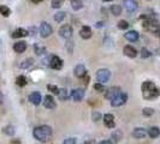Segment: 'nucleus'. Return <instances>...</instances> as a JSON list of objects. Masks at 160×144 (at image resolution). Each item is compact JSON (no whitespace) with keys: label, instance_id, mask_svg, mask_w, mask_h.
<instances>
[{"label":"nucleus","instance_id":"nucleus-17","mask_svg":"<svg viewBox=\"0 0 160 144\" xmlns=\"http://www.w3.org/2000/svg\"><path fill=\"white\" fill-rule=\"evenodd\" d=\"M123 53L126 55V57H129V58H136L137 57V50H136V48H134L133 46H124L123 48Z\"/></svg>","mask_w":160,"mask_h":144},{"label":"nucleus","instance_id":"nucleus-37","mask_svg":"<svg viewBox=\"0 0 160 144\" xmlns=\"http://www.w3.org/2000/svg\"><path fill=\"white\" fill-rule=\"evenodd\" d=\"M152 55V53L148 50L147 48H142V50H141V58L142 59H146V58H149Z\"/></svg>","mask_w":160,"mask_h":144},{"label":"nucleus","instance_id":"nucleus-19","mask_svg":"<svg viewBox=\"0 0 160 144\" xmlns=\"http://www.w3.org/2000/svg\"><path fill=\"white\" fill-rule=\"evenodd\" d=\"M124 37H125L128 41H130V42H135V41L138 40L140 34H138L136 30H130V31H128V33L124 34Z\"/></svg>","mask_w":160,"mask_h":144},{"label":"nucleus","instance_id":"nucleus-27","mask_svg":"<svg viewBox=\"0 0 160 144\" xmlns=\"http://www.w3.org/2000/svg\"><path fill=\"white\" fill-rule=\"evenodd\" d=\"M34 50H35V53H36L37 55H41V54L46 53V47H45V46H41L40 43H35V45H34Z\"/></svg>","mask_w":160,"mask_h":144},{"label":"nucleus","instance_id":"nucleus-28","mask_svg":"<svg viewBox=\"0 0 160 144\" xmlns=\"http://www.w3.org/2000/svg\"><path fill=\"white\" fill-rule=\"evenodd\" d=\"M0 14H2L4 17H9V16L11 14L10 7L6 6V5H1V6H0Z\"/></svg>","mask_w":160,"mask_h":144},{"label":"nucleus","instance_id":"nucleus-11","mask_svg":"<svg viewBox=\"0 0 160 144\" xmlns=\"http://www.w3.org/2000/svg\"><path fill=\"white\" fill-rule=\"evenodd\" d=\"M71 97H72V100L76 101V102L82 101V100H83V97H84V90H83L82 88L74 89V90L71 91Z\"/></svg>","mask_w":160,"mask_h":144},{"label":"nucleus","instance_id":"nucleus-41","mask_svg":"<svg viewBox=\"0 0 160 144\" xmlns=\"http://www.w3.org/2000/svg\"><path fill=\"white\" fill-rule=\"evenodd\" d=\"M99 144H113L112 141H109V139H106V141H102V142H100Z\"/></svg>","mask_w":160,"mask_h":144},{"label":"nucleus","instance_id":"nucleus-34","mask_svg":"<svg viewBox=\"0 0 160 144\" xmlns=\"http://www.w3.org/2000/svg\"><path fill=\"white\" fill-rule=\"evenodd\" d=\"M142 114L145 115V117H150V115H153L154 114V109L150 107H146L142 109Z\"/></svg>","mask_w":160,"mask_h":144},{"label":"nucleus","instance_id":"nucleus-8","mask_svg":"<svg viewBox=\"0 0 160 144\" xmlns=\"http://www.w3.org/2000/svg\"><path fill=\"white\" fill-rule=\"evenodd\" d=\"M59 35L62 36L63 38H65V40L71 38V36H72V28H71V25H69V24L62 25L60 29H59Z\"/></svg>","mask_w":160,"mask_h":144},{"label":"nucleus","instance_id":"nucleus-4","mask_svg":"<svg viewBox=\"0 0 160 144\" xmlns=\"http://www.w3.org/2000/svg\"><path fill=\"white\" fill-rule=\"evenodd\" d=\"M143 28L148 30V31H150V33H158L159 31V24L158 22L155 21V19H153V18H147L145 22H143Z\"/></svg>","mask_w":160,"mask_h":144},{"label":"nucleus","instance_id":"nucleus-7","mask_svg":"<svg viewBox=\"0 0 160 144\" xmlns=\"http://www.w3.org/2000/svg\"><path fill=\"white\" fill-rule=\"evenodd\" d=\"M49 67L53 70H62L63 69V60L58 55H51L49 60Z\"/></svg>","mask_w":160,"mask_h":144},{"label":"nucleus","instance_id":"nucleus-42","mask_svg":"<svg viewBox=\"0 0 160 144\" xmlns=\"http://www.w3.org/2000/svg\"><path fill=\"white\" fill-rule=\"evenodd\" d=\"M10 144H21V141H19V139H12V141L10 142Z\"/></svg>","mask_w":160,"mask_h":144},{"label":"nucleus","instance_id":"nucleus-39","mask_svg":"<svg viewBox=\"0 0 160 144\" xmlns=\"http://www.w3.org/2000/svg\"><path fill=\"white\" fill-rule=\"evenodd\" d=\"M92 118L94 121H98L100 118H101V115H100V113L99 112H93V114H92Z\"/></svg>","mask_w":160,"mask_h":144},{"label":"nucleus","instance_id":"nucleus-46","mask_svg":"<svg viewBox=\"0 0 160 144\" xmlns=\"http://www.w3.org/2000/svg\"><path fill=\"white\" fill-rule=\"evenodd\" d=\"M88 81H89V77L87 76L86 78H84V83H86V85H87V84H88Z\"/></svg>","mask_w":160,"mask_h":144},{"label":"nucleus","instance_id":"nucleus-12","mask_svg":"<svg viewBox=\"0 0 160 144\" xmlns=\"http://www.w3.org/2000/svg\"><path fill=\"white\" fill-rule=\"evenodd\" d=\"M74 73L76 77H78V78H83V77H86L87 74V70H86V66L83 65V64H78V65H76L74 69Z\"/></svg>","mask_w":160,"mask_h":144},{"label":"nucleus","instance_id":"nucleus-2","mask_svg":"<svg viewBox=\"0 0 160 144\" xmlns=\"http://www.w3.org/2000/svg\"><path fill=\"white\" fill-rule=\"evenodd\" d=\"M35 139H37L39 142H47L51 139L52 137V129L47 126V125H41V126H37L34 129V132H33Z\"/></svg>","mask_w":160,"mask_h":144},{"label":"nucleus","instance_id":"nucleus-18","mask_svg":"<svg viewBox=\"0 0 160 144\" xmlns=\"http://www.w3.org/2000/svg\"><path fill=\"white\" fill-rule=\"evenodd\" d=\"M25 49H27V42L25 41H17L14 45H13V50L16 52V53H23L25 52Z\"/></svg>","mask_w":160,"mask_h":144},{"label":"nucleus","instance_id":"nucleus-43","mask_svg":"<svg viewBox=\"0 0 160 144\" xmlns=\"http://www.w3.org/2000/svg\"><path fill=\"white\" fill-rule=\"evenodd\" d=\"M102 25H104V23H102V22H98V23H96V28H101Z\"/></svg>","mask_w":160,"mask_h":144},{"label":"nucleus","instance_id":"nucleus-26","mask_svg":"<svg viewBox=\"0 0 160 144\" xmlns=\"http://www.w3.org/2000/svg\"><path fill=\"white\" fill-rule=\"evenodd\" d=\"M71 6L75 11H78L83 7V1L82 0H71Z\"/></svg>","mask_w":160,"mask_h":144},{"label":"nucleus","instance_id":"nucleus-14","mask_svg":"<svg viewBox=\"0 0 160 144\" xmlns=\"http://www.w3.org/2000/svg\"><path fill=\"white\" fill-rule=\"evenodd\" d=\"M92 35H93V33H92L90 26L84 25V26L81 28V30H80V36H81L83 40H88V38H90Z\"/></svg>","mask_w":160,"mask_h":144},{"label":"nucleus","instance_id":"nucleus-3","mask_svg":"<svg viewBox=\"0 0 160 144\" xmlns=\"http://www.w3.org/2000/svg\"><path fill=\"white\" fill-rule=\"evenodd\" d=\"M111 78V71L109 69H100L96 72V79H98L99 83L105 84L107 83Z\"/></svg>","mask_w":160,"mask_h":144},{"label":"nucleus","instance_id":"nucleus-30","mask_svg":"<svg viewBox=\"0 0 160 144\" xmlns=\"http://www.w3.org/2000/svg\"><path fill=\"white\" fill-rule=\"evenodd\" d=\"M65 16H66V13H65V12H63V11L57 12V13L54 14V21H55V22H58V23H60V22L64 21Z\"/></svg>","mask_w":160,"mask_h":144},{"label":"nucleus","instance_id":"nucleus-21","mask_svg":"<svg viewBox=\"0 0 160 144\" xmlns=\"http://www.w3.org/2000/svg\"><path fill=\"white\" fill-rule=\"evenodd\" d=\"M29 35V31L28 30H25L23 28H18V29H16L12 33V37L13 38H19V37H25V36Z\"/></svg>","mask_w":160,"mask_h":144},{"label":"nucleus","instance_id":"nucleus-36","mask_svg":"<svg viewBox=\"0 0 160 144\" xmlns=\"http://www.w3.org/2000/svg\"><path fill=\"white\" fill-rule=\"evenodd\" d=\"M14 127L11 126V125H9V126H6V127H4V133L5 134H9V136H13L14 134Z\"/></svg>","mask_w":160,"mask_h":144},{"label":"nucleus","instance_id":"nucleus-13","mask_svg":"<svg viewBox=\"0 0 160 144\" xmlns=\"http://www.w3.org/2000/svg\"><path fill=\"white\" fill-rule=\"evenodd\" d=\"M43 106L47 108V109H54L55 108V101H54V97L52 95H46L43 98Z\"/></svg>","mask_w":160,"mask_h":144},{"label":"nucleus","instance_id":"nucleus-29","mask_svg":"<svg viewBox=\"0 0 160 144\" xmlns=\"http://www.w3.org/2000/svg\"><path fill=\"white\" fill-rule=\"evenodd\" d=\"M16 83H17L18 86H25L27 83H28V81H27L25 76H18V77L16 78Z\"/></svg>","mask_w":160,"mask_h":144},{"label":"nucleus","instance_id":"nucleus-10","mask_svg":"<svg viewBox=\"0 0 160 144\" xmlns=\"http://www.w3.org/2000/svg\"><path fill=\"white\" fill-rule=\"evenodd\" d=\"M121 93H122V91H121V88H119V86H112V88L107 89V90L105 91V97H106L107 100L112 101L116 96L119 95Z\"/></svg>","mask_w":160,"mask_h":144},{"label":"nucleus","instance_id":"nucleus-15","mask_svg":"<svg viewBox=\"0 0 160 144\" xmlns=\"http://www.w3.org/2000/svg\"><path fill=\"white\" fill-rule=\"evenodd\" d=\"M29 101L33 103V105H35V106H39L40 103H41V101H42V97H41V94L39 93V91H34V93H31L30 95H29Z\"/></svg>","mask_w":160,"mask_h":144},{"label":"nucleus","instance_id":"nucleus-35","mask_svg":"<svg viewBox=\"0 0 160 144\" xmlns=\"http://www.w3.org/2000/svg\"><path fill=\"white\" fill-rule=\"evenodd\" d=\"M47 89H48L49 91L52 93V94H55V95H58L59 94V88L57 86V85H53V84H48L47 85Z\"/></svg>","mask_w":160,"mask_h":144},{"label":"nucleus","instance_id":"nucleus-44","mask_svg":"<svg viewBox=\"0 0 160 144\" xmlns=\"http://www.w3.org/2000/svg\"><path fill=\"white\" fill-rule=\"evenodd\" d=\"M2 101H4V95H2L1 93H0V105L2 103Z\"/></svg>","mask_w":160,"mask_h":144},{"label":"nucleus","instance_id":"nucleus-16","mask_svg":"<svg viewBox=\"0 0 160 144\" xmlns=\"http://www.w3.org/2000/svg\"><path fill=\"white\" fill-rule=\"evenodd\" d=\"M146 136H147V131L143 127H136L135 130L133 131V137L136 138V139H142Z\"/></svg>","mask_w":160,"mask_h":144},{"label":"nucleus","instance_id":"nucleus-5","mask_svg":"<svg viewBox=\"0 0 160 144\" xmlns=\"http://www.w3.org/2000/svg\"><path fill=\"white\" fill-rule=\"evenodd\" d=\"M40 36L42 37V38H46V37H48L51 36L52 34V31H53V29H52V25L47 22H42V23L40 24Z\"/></svg>","mask_w":160,"mask_h":144},{"label":"nucleus","instance_id":"nucleus-31","mask_svg":"<svg viewBox=\"0 0 160 144\" xmlns=\"http://www.w3.org/2000/svg\"><path fill=\"white\" fill-rule=\"evenodd\" d=\"M59 98L62 100V101H65V100H68V97H69V94H68V90L65 89V88H62V89H59Z\"/></svg>","mask_w":160,"mask_h":144},{"label":"nucleus","instance_id":"nucleus-49","mask_svg":"<svg viewBox=\"0 0 160 144\" xmlns=\"http://www.w3.org/2000/svg\"><path fill=\"white\" fill-rule=\"evenodd\" d=\"M159 37H160V36H159Z\"/></svg>","mask_w":160,"mask_h":144},{"label":"nucleus","instance_id":"nucleus-20","mask_svg":"<svg viewBox=\"0 0 160 144\" xmlns=\"http://www.w3.org/2000/svg\"><path fill=\"white\" fill-rule=\"evenodd\" d=\"M104 122L109 129H114V117L113 114H105L104 115Z\"/></svg>","mask_w":160,"mask_h":144},{"label":"nucleus","instance_id":"nucleus-1","mask_svg":"<svg viewBox=\"0 0 160 144\" xmlns=\"http://www.w3.org/2000/svg\"><path fill=\"white\" fill-rule=\"evenodd\" d=\"M141 90H142V96L145 100H154L160 95V90L150 81L143 82L141 85Z\"/></svg>","mask_w":160,"mask_h":144},{"label":"nucleus","instance_id":"nucleus-38","mask_svg":"<svg viewBox=\"0 0 160 144\" xmlns=\"http://www.w3.org/2000/svg\"><path fill=\"white\" fill-rule=\"evenodd\" d=\"M94 90H96L99 93H102V91H105V85L98 82V83L94 84Z\"/></svg>","mask_w":160,"mask_h":144},{"label":"nucleus","instance_id":"nucleus-9","mask_svg":"<svg viewBox=\"0 0 160 144\" xmlns=\"http://www.w3.org/2000/svg\"><path fill=\"white\" fill-rule=\"evenodd\" d=\"M123 5H124V9L129 12V13H133V12H135L136 10L138 9V2H137V0H124Z\"/></svg>","mask_w":160,"mask_h":144},{"label":"nucleus","instance_id":"nucleus-23","mask_svg":"<svg viewBox=\"0 0 160 144\" xmlns=\"http://www.w3.org/2000/svg\"><path fill=\"white\" fill-rule=\"evenodd\" d=\"M147 133L150 138H157V137L160 136V129L157 127V126H153V127H150V129L148 130Z\"/></svg>","mask_w":160,"mask_h":144},{"label":"nucleus","instance_id":"nucleus-24","mask_svg":"<svg viewBox=\"0 0 160 144\" xmlns=\"http://www.w3.org/2000/svg\"><path fill=\"white\" fill-rule=\"evenodd\" d=\"M110 11H111V13L113 16H119L122 13V6L118 5V4H114V5H112L111 7H110Z\"/></svg>","mask_w":160,"mask_h":144},{"label":"nucleus","instance_id":"nucleus-47","mask_svg":"<svg viewBox=\"0 0 160 144\" xmlns=\"http://www.w3.org/2000/svg\"><path fill=\"white\" fill-rule=\"evenodd\" d=\"M155 53H157V54H158V55H160V48H158V49H157V50H155Z\"/></svg>","mask_w":160,"mask_h":144},{"label":"nucleus","instance_id":"nucleus-33","mask_svg":"<svg viewBox=\"0 0 160 144\" xmlns=\"http://www.w3.org/2000/svg\"><path fill=\"white\" fill-rule=\"evenodd\" d=\"M64 4V0H52L51 1V5L53 9H60Z\"/></svg>","mask_w":160,"mask_h":144},{"label":"nucleus","instance_id":"nucleus-48","mask_svg":"<svg viewBox=\"0 0 160 144\" xmlns=\"http://www.w3.org/2000/svg\"><path fill=\"white\" fill-rule=\"evenodd\" d=\"M102 1H105V2H110V1H112V0H102Z\"/></svg>","mask_w":160,"mask_h":144},{"label":"nucleus","instance_id":"nucleus-6","mask_svg":"<svg viewBox=\"0 0 160 144\" xmlns=\"http://www.w3.org/2000/svg\"><path fill=\"white\" fill-rule=\"evenodd\" d=\"M126 101H128V94L121 93L119 95H117L111 101V106L112 107H119V106H123Z\"/></svg>","mask_w":160,"mask_h":144},{"label":"nucleus","instance_id":"nucleus-40","mask_svg":"<svg viewBox=\"0 0 160 144\" xmlns=\"http://www.w3.org/2000/svg\"><path fill=\"white\" fill-rule=\"evenodd\" d=\"M64 144H76V138H68L64 141Z\"/></svg>","mask_w":160,"mask_h":144},{"label":"nucleus","instance_id":"nucleus-45","mask_svg":"<svg viewBox=\"0 0 160 144\" xmlns=\"http://www.w3.org/2000/svg\"><path fill=\"white\" fill-rule=\"evenodd\" d=\"M31 2H34V4H37V2H41V1H43V0H30Z\"/></svg>","mask_w":160,"mask_h":144},{"label":"nucleus","instance_id":"nucleus-25","mask_svg":"<svg viewBox=\"0 0 160 144\" xmlns=\"http://www.w3.org/2000/svg\"><path fill=\"white\" fill-rule=\"evenodd\" d=\"M33 64H34V59H33V58H27V59H24L21 62L19 67H21V69H29Z\"/></svg>","mask_w":160,"mask_h":144},{"label":"nucleus","instance_id":"nucleus-32","mask_svg":"<svg viewBox=\"0 0 160 144\" xmlns=\"http://www.w3.org/2000/svg\"><path fill=\"white\" fill-rule=\"evenodd\" d=\"M129 22L128 21H124V19H122V21H119L118 22V24H117V26H118V29H121V30H126L128 28H129Z\"/></svg>","mask_w":160,"mask_h":144},{"label":"nucleus","instance_id":"nucleus-22","mask_svg":"<svg viewBox=\"0 0 160 144\" xmlns=\"http://www.w3.org/2000/svg\"><path fill=\"white\" fill-rule=\"evenodd\" d=\"M111 137L113 143H118L122 139V137H123V132L121 131V130H114V131L112 132Z\"/></svg>","mask_w":160,"mask_h":144}]
</instances>
